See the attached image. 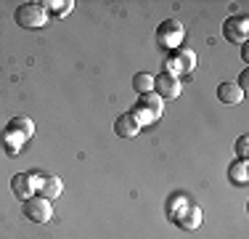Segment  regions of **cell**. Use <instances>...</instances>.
Here are the masks:
<instances>
[{
    "mask_svg": "<svg viewBox=\"0 0 249 239\" xmlns=\"http://www.w3.org/2000/svg\"><path fill=\"white\" fill-rule=\"evenodd\" d=\"M215 93H217V101L225 104V106H233V104H239V101L244 99V93L236 88V82H220Z\"/></svg>",
    "mask_w": 249,
    "mask_h": 239,
    "instance_id": "obj_9",
    "label": "cell"
},
{
    "mask_svg": "<svg viewBox=\"0 0 249 239\" xmlns=\"http://www.w3.org/2000/svg\"><path fill=\"white\" fill-rule=\"evenodd\" d=\"M138 130H141V125L133 120L130 112H124V115H120L114 120V133L120 139H133V136H138Z\"/></svg>",
    "mask_w": 249,
    "mask_h": 239,
    "instance_id": "obj_8",
    "label": "cell"
},
{
    "mask_svg": "<svg viewBox=\"0 0 249 239\" xmlns=\"http://www.w3.org/2000/svg\"><path fill=\"white\" fill-rule=\"evenodd\" d=\"M223 38L228 40V43H241V45H244L247 38H249V21H247V16L241 14V16H231V19H225V24H223Z\"/></svg>",
    "mask_w": 249,
    "mask_h": 239,
    "instance_id": "obj_4",
    "label": "cell"
},
{
    "mask_svg": "<svg viewBox=\"0 0 249 239\" xmlns=\"http://www.w3.org/2000/svg\"><path fill=\"white\" fill-rule=\"evenodd\" d=\"M133 91L138 96L154 93V77L149 75V72H135L133 75Z\"/></svg>",
    "mask_w": 249,
    "mask_h": 239,
    "instance_id": "obj_13",
    "label": "cell"
},
{
    "mask_svg": "<svg viewBox=\"0 0 249 239\" xmlns=\"http://www.w3.org/2000/svg\"><path fill=\"white\" fill-rule=\"evenodd\" d=\"M236 88H239L241 93H247V91H249V69L241 72V77H239V82H236Z\"/></svg>",
    "mask_w": 249,
    "mask_h": 239,
    "instance_id": "obj_17",
    "label": "cell"
},
{
    "mask_svg": "<svg viewBox=\"0 0 249 239\" xmlns=\"http://www.w3.org/2000/svg\"><path fill=\"white\" fill-rule=\"evenodd\" d=\"M154 93L159 96L162 101H173L180 96V80H178L175 75H170V72H162V75L154 77Z\"/></svg>",
    "mask_w": 249,
    "mask_h": 239,
    "instance_id": "obj_5",
    "label": "cell"
},
{
    "mask_svg": "<svg viewBox=\"0 0 249 239\" xmlns=\"http://www.w3.org/2000/svg\"><path fill=\"white\" fill-rule=\"evenodd\" d=\"M247 146H249V136H239V139H236V143H233L239 159H247Z\"/></svg>",
    "mask_w": 249,
    "mask_h": 239,
    "instance_id": "obj_16",
    "label": "cell"
},
{
    "mask_svg": "<svg viewBox=\"0 0 249 239\" xmlns=\"http://www.w3.org/2000/svg\"><path fill=\"white\" fill-rule=\"evenodd\" d=\"M14 19L24 29H40V27H45V21H48V14H45L43 3H21L19 8H16Z\"/></svg>",
    "mask_w": 249,
    "mask_h": 239,
    "instance_id": "obj_1",
    "label": "cell"
},
{
    "mask_svg": "<svg viewBox=\"0 0 249 239\" xmlns=\"http://www.w3.org/2000/svg\"><path fill=\"white\" fill-rule=\"evenodd\" d=\"M138 106H143L149 115H154V117H159L162 115V99H159L157 93H146V96H141L138 99Z\"/></svg>",
    "mask_w": 249,
    "mask_h": 239,
    "instance_id": "obj_14",
    "label": "cell"
},
{
    "mask_svg": "<svg viewBox=\"0 0 249 239\" xmlns=\"http://www.w3.org/2000/svg\"><path fill=\"white\" fill-rule=\"evenodd\" d=\"M183 40V24L180 21H175V19H167V21H162L157 27V43L162 45V48H178V43Z\"/></svg>",
    "mask_w": 249,
    "mask_h": 239,
    "instance_id": "obj_3",
    "label": "cell"
},
{
    "mask_svg": "<svg viewBox=\"0 0 249 239\" xmlns=\"http://www.w3.org/2000/svg\"><path fill=\"white\" fill-rule=\"evenodd\" d=\"M21 213H24L27 220H32V223H48L51 215H53V207L48 199H43V197H27L24 205H21Z\"/></svg>",
    "mask_w": 249,
    "mask_h": 239,
    "instance_id": "obj_2",
    "label": "cell"
},
{
    "mask_svg": "<svg viewBox=\"0 0 249 239\" xmlns=\"http://www.w3.org/2000/svg\"><path fill=\"white\" fill-rule=\"evenodd\" d=\"M228 181L233 186H247L249 183V176H247V159H239L228 167Z\"/></svg>",
    "mask_w": 249,
    "mask_h": 239,
    "instance_id": "obj_12",
    "label": "cell"
},
{
    "mask_svg": "<svg viewBox=\"0 0 249 239\" xmlns=\"http://www.w3.org/2000/svg\"><path fill=\"white\" fill-rule=\"evenodd\" d=\"M170 67L173 69H167L170 75H188L194 67H196V53L194 51H186V48H175L173 51V56H170Z\"/></svg>",
    "mask_w": 249,
    "mask_h": 239,
    "instance_id": "obj_6",
    "label": "cell"
},
{
    "mask_svg": "<svg viewBox=\"0 0 249 239\" xmlns=\"http://www.w3.org/2000/svg\"><path fill=\"white\" fill-rule=\"evenodd\" d=\"M5 130H8V133L19 130V133H16V139H19V141H27V139H32L35 125H32V120H27V117H14V120H11V125H8ZM5 139H8V136H5Z\"/></svg>",
    "mask_w": 249,
    "mask_h": 239,
    "instance_id": "obj_11",
    "label": "cell"
},
{
    "mask_svg": "<svg viewBox=\"0 0 249 239\" xmlns=\"http://www.w3.org/2000/svg\"><path fill=\"white\" fill-rule=\"evenodd\" d=\"M32 176H27V173H16L14 178H11V191H14V197H19V199H27V197H32Z\"/></svg>",
    "mask_w": 249,
    "mask_h": 239,
    "instance_id": "obj_10",
    "label": "cell"
},
{
    "mask_svg": "<svg viewBox=\"0 0 249 239\" xmlns=\"http://www.w3.org/2000/svg\"><path fill=\"white\" fill-rule=\"evenodd\" d=\"M45 5V14H56V16H61V14H69L72 11V0H67V3H43Z\"/></svg>",
    "mask_w": 249,
    "mask_h": 239,
    "instance_id": "obj_15",
    "label": "cell"
},
{
    "mask_svg": "<svg viewBox=\"0 0 249 239\" xmlns=\"http://www.w3.org/2000/svg\"><path fill=\"white\" fill-rule=\"evenodd\" d=\"M40 197L43 199H56V197H61V191H64V181L58 176H51V173H45L43 178H40Z\"/></svg>",
    "mask_w": 249,
    "mask_h": 239,
    "instance_id": "obj_7",
    "label": "cell"
}]
</instances>
